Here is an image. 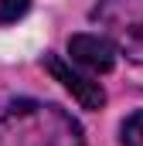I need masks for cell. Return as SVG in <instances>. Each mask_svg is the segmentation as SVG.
Masks as SVG:
<instances>
[{
	"label": "cell",
	"mask_w": 143,
	"mask_h": 146,
	"mask_svg": "<svg viewBox=\"0 0 143 146\" xmlns=\"http://www.w3.org/2000/svg\"><path fill=\"white\" fill-rule=\"evenodd\" d=\"M0 146H85V129L55 102L0 99Z\"/></svg>",
	"instance_id": "obj_1"
},
{
	"label": "cell",
	"mask_w": 143,
	"mask_h": 146,
	"mask_svg": "<svg viewBox=\"0 0 143 146\" xmlns=\"http://www.w3.org/2000/svg\"><path fill=\"white\" fill-rule=\"evenodd\" d=\"M116 44L106 34H72L68 37V58L72 65L85 68L89 75H106L116 68Z\"/></svg>",
	"instance_id": "obj_4"
},
{
	"label": "cell",
	"mask_w": 143,
	"mask_h": 146,
	"mask_svg": "<svg viewBox=\"0 0 143 146\" xmlns=\"http://www.w3.org/2000/svg\"><path fill=\"white\" fill-rule=\"evenodd\" d=\"M92 21L130 61L143 65V0H99Z\"/></svg>",
	"instance_id": "obj_2"
},
{
	"label": "cell",
	"mask_w": 143,
	"mask_h": 146,
	"mask_svg": "<svg viewBox=\"0 0 143 146\" xmlns=\"http://www.w3.org/2000/svg\"><path fill=\"white\" fill-rule=\"evenodd\" d=\"M27 10H31V0H0V27L17 24Z\"/></svg>",
	"instance_id": "obj_6"
},
{
	"label": "cell",
	"mask_w": 143,
	"mask_h": 146,
	"mask_svg": "<svg viewBox=\"0 0 143 146\" xmlns=\"http://www.w3.org/2000/svg\"><path fill=\"white\" fill-rule=\"evenodd\" d=\"M119 143L123 146H143V109H136L133 115L123 119V126H119Z\"/></svg>",
	"instance_id": "obj_5"
},
{
	"label": "cell",
	"mask_w": 143,
	"mask_h": 146,
	"mask_svg": "<svg viewBox=\"0 0 143 146\" xmlns=\"http://www.w3.org/2000/svg\"><path fill=\"white\" fill-rule=\"evenodd\" d=\"M55 82H61V88H68L72 95H75V102L82 106V109H102L106 106V88L96 82V78H89L85 72H78V68H72L68 61H61L58 54H44V61H41Z\"/></svg>",
	"instance_id": "obj_3"
}]
</instances>
